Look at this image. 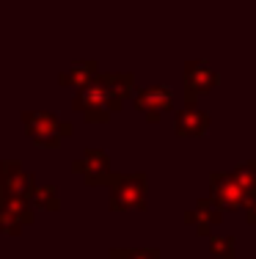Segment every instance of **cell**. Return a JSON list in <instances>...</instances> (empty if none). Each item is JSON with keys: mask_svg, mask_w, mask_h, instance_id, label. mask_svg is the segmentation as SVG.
<instances>
[{"mask_svg": "<svg viewBox=\"0 0 256 259\" xmlns=\"http://www.w3.org/2000/svg\"><path fill=\"white\" fill-rule=\"evenodd\" d=\"M75 108L85 116V121H105L113 110L121 108V100L99 77V80H94V83L80 89V94L75 97Z\"/></svg>", "mask_w": 256, "mask_h": 259, "instance_id": "cell-1", "label": "cell"}, {"mask_svg": "<svg viewBox=\"0 0 256 259\" xmlns=\"http://www.w3.org/2000/svg\"><path fill=\"white\" fill-rule=\"evenodd\" d=\"M75 171L83 174V180L88 185H111L113 174H111V163H108V155L99 149H91L75 163Z\"/></svg>", "mask_w": 256, "mask_h": 259, "instance_id": "cell-4", "label": "cell"}, {"mask_svg": "<svg viewBox=\"0 0 256 259\" xmlns=\"http://www.w3.org/2000/svg\"><path fill=\"white\" fill-rule=\"evenodd\" d=\"M171 102H174V94H171V89H166V85H151V89L138 91V97H135L138 110L149 116V121L160 119V113L171 108Z\"/></svg>", "mask_w": 256, "mask_h": 259, "instance_id": "cell-7", "label": "cell"}, {"mask_svg": "<svg viewBox=\"0 0 256 259\" xmlns=\"http://www.w3.org/2000/svg\"><path fill=\"white\" fill-rule=\"evenodd\" d=\"M215 69L204 61H190L185 69V85H187V97H196V94H207V91L215 85Z\"/></svg>", "mask_w": 256, "mask_h": 259, "instance_id": "cell-9", "label": "cell"}, {"mask_svg": "<svg viewBox=\"0 0 256 259\" xmlns=\"http://www.w3.org/2000/svg\"><path fill=\"white\" fill-rule=\"evenodd\" d=\"M196 215H198V218H187V221H193V224H196L198 234H207V232H210V226H215V224H221V221H223V209L218 207L212 199L198 201Z\"/></svg>", "mask_w": 256, "mask_h": 259, "instance_id": "cell-11", "label": "cell"}, {"mask_svg": "<svg viewBox=\"0 0 256 259\" xmlns=\"http://www.w3.org/2000/svg\"><path fill=\"white\" fill-rule=\"evenodd\" d=\"M245 190L234 182V177L229 174H212V201L218 207H226V209H237L242 207L245 201Z\"/></svg>", "mask_w": 256, "mask_h": 259, "instance_id": "cell-6", "label": "cell"}, {"mask_svg": "<svg viewBox=\"0 0 256 259\" xmlns=\"http://www.w3.org/2000/svg\"><path fill=\"white\" fill-rule=\"evenodd\" d=\"M111 207L113 209H143L146 207V177H113L111 180Z\"/></svg>", "mask_w": 256, "mask_h": 259, "instance_id": "cell-3", "label": "cell"}, {"mask_svg": "<svg viewBox=\"0 0 256 259\" xmlns=\"http://www.w3.org/2000/svg\"><path fill=\"white\" fill-rule=\"evenodd\" d=\"M234 182L245 190V196H253L256 193V163H242L234 168Z\"/></svg>", "mask_w": 256, "mask_h": 259, "instance_id": "cell-13", "label": "cell"}, {"mask_svg": "<svg viewBox=\"0 0 256 259\" xmlns=\"http://www.w3.org/2000/svg\"><path fill=\"white\" fill-rule=\"evenodd\" d=\"M22 121H25L28 138L39 146H58V141L64 138V135H72V124L58 121V116L50 113V110L22 113Z\"/></svg>", "mask_w": 256, "mask_h": 259, "instance_id": "cell-2", "label": "cell"}, {"mask_svg": "<svg viewBox=\"0 0 256 259\" xmlns=\"http://www.w3.org/2000/svg\"><path fill=\"white\" fill-rule=\"evenodd\" d=\"M111 259H157V251H124V248H116V251H111Z\"/></svg>", "mask_w": 256, "mask_h": 259, "instance_id": "cell-17", "label": "cell"}, {"mask_svg": "<svg viewBox=\"0 0 256 259\" xmlns=\"http://www.w3.org/2000/svg\"><path fill=\"white\" fill-rule=\"evenodd\" d=\"M102 83H105L108 89H111L113 94L119 97L121 102H124L127 97L132 94V85H135V80H132V75H108V77H102Z\"/></svg>", "mask_w": 256, "mask_h": 259, "instance_id": "cell-14", "label": "cell"}, {"mask_svg": "<svg viewBox=\"0 0 256 259\" xmlns=\"http://www.w3.org/2000/svg\"><path fill=\"white\" fill-rule=\"evenodd\" d=\"M210 254L221 256V259H231V254H234V237H210Z\"/></svg>", "mask_w": 256, "mask_h": 259, "instance_id": "cell-16", "label": "cell"}, {"mask_svg": "<svg viewBox=\"0 0 256 259\" xmlns=\"http://www.w3.org/2000/svg\"><path fill=\"white\" fill-rule=\"evenodd\" d=\"M0 190L3 199H28L33 190V180L17 163H9L6 168L0 165Z\"/></svg>", "mask_w": 256, "mask_h": 259, "instance_id": "cell-5", "label": "cell"}, {"mask_svg": "<svg viewBox=\"0 0 256 259\" xmlns=\"http://www.w3.org/2000/svg\"><path fill=\"white\" fill-rule=\"evenodd\" d=\"M174 127L179 135H204L207 127H210V116L201 108H196V105H185V108L176 113Z\"/></svg>", "mask_w": 256, "mask_h": 259, "instance_id": "cell-10", "label": "cell"}, {"mask_svg": "<svg viewBox=\"0 0 256 259\" xmlns=\"http://www.w3.org/2000/svg\"><path fill=\"white\" fill-rule=\"evenodd\" d=\"M33 193V201L39 207H44V209H58V190L53 188V185H47V188H33L30 190Z\"/></svg>", "mask_w": 256, "mask_h": 259, "instance_id": "cell-15", "label": "cell"}, {"mask_svg": "<svg viewBox=\"0 0 256 259\" xmlns=\"http://www.w3.org/2000/svg\"><path fill=\"white\" fill-rule=\"evenodd\" d=\"M248 221H251V224H256V199L248 204Z\"/></svg>", "mask_w": 256, "mask_h": 259, "instance_id": "cell-18", "label": "cell"}, {"mask_svg": "<svg viewBox=\"0 0 256 259\" xmlns=\"http://www.w3.org/2000/svg\"><path fill=\"white\" fill-rule=\"evenodd\" d=\"M96 72V66H94V61H80L77 66H72L69 72H64L61 75V83L64 85H88V77Z\"/></svg>", "mask_w": 256, "mask_h": 259, "instance_id": "cell-12", "label": "cell"}, {"mask_svg": "<svg viewBox=\"0 0 256 259\" xmlns=\"http://www.w3.org/2000/svg\"><path fill=\"white\" fill-rule=\"evenodd\" d=\"M22 224H30V209L25 199H0V229L14 234L22 229Z\"/></svg>", "mask_w": 256, "mask_h": 259, "instance_id": "cell-8", "label": "cell"}]
</instances>
